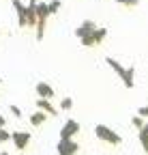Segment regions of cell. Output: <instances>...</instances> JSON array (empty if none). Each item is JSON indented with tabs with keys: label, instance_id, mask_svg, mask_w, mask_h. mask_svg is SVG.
Masks as SVG:
<instances>
[{
	"label": "cell",
	"instance_id": "1",
	"mask_svg": "<svg viewBox=\"0 0 148 155\" xmlns=\"http://www.w3.org/2000/svg\"><path fill=\"white\" fill-rule=\"evenodd\" d=\"M95 134H97V138L107 142V144H122V136L118 131H114L112 127H107V125H97L95 127Z\"/></svg>",
	"mask_w": 148,
	"mask_h": 155
},
{
	"label": "cell",
	"instance_id": "2",
	"mask_svg": "<svg viewBox=\"0 0 148 155\" xmlns=\"http://www.w3.org/2000/svg\"><path fill=\"white\" fill-rule=\"evenodd\" d=\"M80 134V123L75 119H67L62 129H60V140H69V138H75Z\"/></svg>",
	"mask_w": 148,
	"mask_h": 155
},
{
	"label": "cell",
	"instance_id": "3",
	"mask_svg": "<svg viewBox=\"0 0 148 155\" xmlns=\"http://www.w3.org/2000/svg\"><path fill=\"white\" fill-rule=\"evenodd\" d=\"M30 131H13L11 134V140H13V144H15V149L17 151H24L28 144H30Z\"/></svg>",
	"mask_w": 148,
	"mask_h": 155
},
{
	"label": "cell",
	"instance_id": "4",
	"mask_svg": "<svg viewBox=\"0 0 148 155\" xmlns=\"http://www.w3.org/2000/svg\"><path fill=\"white\" fill-rule=\"evenodd\" d=\"M56 149H58V155H77L80 144L73 140V138H69V140H60Z\"/></svg>",
	"mask_w": 148,
	"mask_h": 155
},
{
	"label": "cell",
	"instance_id": "5",
	"mask_svg": "<svg viewBox=\"0 0 148 155\" xmlns=\"http://www.w3.org/2000/svg\"><path fill=\"white\" fill-rule=\"evenodd\" d=\"M34 91H36V95H39V99H52V97L56 95L54 86L47 84V82H39V84L34 86Z\"/></svg>",
	"mask_w": 148,
	"mask_h": 155
},
{
	"label": "cell",
	"instance_id": "6",
	"mask_svg": "<svg viewBox=\"0 0 148 155\" xmlns=\"http://www.w3.org/2000/svg\"><path fill=\"white\" fill-rule=\"evenodd\" d=\"M95 28H97V24L92 22V19H84V22H82L77 28H75V37H77V39H82L84 35H90Z\"/></svg>",
	"mask_w": 148,
	"mask_h": 155
},
{
	"label": "cell",
	"instance_id": "7",
	"mask_svg": "<svg viewBox=\"0 0 148 155\" xmlns=\"http://www.w3.org/2000/svg\"><path fill=\"white\" fill-rule=\"evenodd\" d=\"M13 9L17 13V24L24 28L26 26V5L22 2V0H13Z\"/></svg>",
	"mask_w": 148,
	"mask_h": 155
},
{
	"label": "cell",
	"instance_id": "8",
	"mask_svg": "<svg viewBox=\"0 0 148 155\" xmlns=\"http://www.w3.org/2000/svg\"><path fill=\"white\" fill-rule=\"evenodd\" d=\"M36 108H39V112H45V114H52V116L58 114V110L49 104V99H36Z\"/></svg>",
	"mask_w": 148,
	"mask_h": 155
},
{
	"label": "cell",
	"instance_id": "9",
	"mask_svg": "<svg viewBox=\"0 0 148 155\" xmlns=\"http://www.w3.org/2000/svg\"><path fill=\"white\" fill-rule=\"evenodd\" d=\"M135 67H127V71H124V78H122V84H124V88H133L135 86Z\"/></svg>",
	"mask_w": 148,
	"mask_h": 155
},
{
	"label": "cell",
	"instance_id": "10",
	"mask_svg": "<svg viewBox=\"0 0 148 155\" xmlns=\"http://www.w3.org/2000/svg\"><path fill=\"white\" fill-rule=\"evenodd\" d=\"M105 37H107V28H105V26H97L95 30H92V41H95V45L103 43Z\"/></svg>",
	"mask_w": 148,
	"mask_h": 155
},
{
	"label": "cell",
	"instance_id": "11",
	"mask_svg": "<svg viewBox=\"0 0 148 155\" xmlns=\"http://www.w3.org/2000/svg\"><path fill=\"white\" fill-rule=\"evenodd\" d=\"M105 63H107L109 67H112V69H114V71L118 73V78H124V71H127V67H122V65H120V63L116 61V58L107 56V58H105Z\"/></svg>",
	"mask_w": 148,
	"mask_h": 155
},
{
	"label": "cell",
	"instance_id": "12",
	"mask_svg": "<svg viewBox=\"0 0 148 155\" xmlns=\"http://www.w3.org/2000/svg\"><path fill=\"white\" fill-rule=\"evenodd\" d=\"M34 13H36V19H47V17H49L47 2H36V5H34Z\"/></svg>",
	"mask_w": 148,
	"mask_h": 155
},
{
	"label": "cell",
	"instance_id": "13",
	"mask_svg": "<svg viewBox=\"0 0 148 155\" xmlns=\"http://www.w3.org/2000/svg\"><path fill=\"white\" fill-rule=\"evenodd\" d=\"M47 121V114L45 112H32L30 114V125L32 127H39V125H43Z\"/></svg>",
	"mask_w": 148,
	"mask_h": 155
},
{
	"label": "cell",
	"instance_id": "14",
	"mask_svg": "<svg viewBox=\"0 0 148 155\" xmlns=\"http://www.w3.org/2000/svg\"><path fill=\"white\" fill-rule=\"evenodd\" d=\"M45 26H47V19H36V26H34V37L36 41H41L45 37Z\"/></svg>",
	"mask_w": 148,
	"mask_h": 155
},
{
	"label": "cell",
	"instance_id": "15",
	"mask_svg": "<svg viewBox=\"0 0 148 155\" xmlns=\"http://www.w3.org/2000/svg\"><path fill=\"white\" fill-rule=\"evenodd\" d=\"M80 43H82L84 48H92V45H95V41H92V32H90V35H84V37L80 39Z\"/></svg>",
	"mask_w": 148,
	"mask_h": 155
},
{
	"label": "cell",
	"instance_id": "16",
	"mask_svg": "<svg viewBox=\"0 0 148 155\" xmlns=\"http://www.w3.org/2000/svg\"><path fill=\"white\" fill-rule=\"evenodd\" d=\"M131 123H133V127H135V129H142L146 121L142 119V116H137V114H133V119H131Z\"/></svg>",
	"mask_w": 148,
	"mask_h": 155
},
{
	"label": "cell",
	"instance_id": "17",
	"mask_svg": "<svg viewBox=\"0 0 148 155\" xmlns=\"http://www.w3.org/2000/svg\"><path fill=\"white\" fill-rule=\"evenodd\" d=\"M47 9H49V15H54L60 9V0H52V2H47Z\"/></svg>",
	"mask_w": 148,
	"mask_h": 155
},
{
	"label": "cell",
	"instance_id": "18",
	"mask_svg": "<svg viewBox=\"0 0 148 155\" xmlns=\"http://www.w3.org/2000/svg\"><path fill=\"white\" fill-rule=\"evenodd\" d=\"M71 108H73V99H71V97H65V99L60 101V110L67 112V110H71Z\"/></svg>",
	"mask_w": 148,
	"mask_h": 155
},
{
	"label": "cell",
	"instance_id": "19",
	"mask_svg": "<svg viewBox=\"0 0 148 155\" xmlns=\"http://www.w3.org/2000/svg\"><path fill=\"white\" fill-rule=\"evenodd\" d=\"M116 5H124V7H137L140 0H116Z\"/></svg>",
	"mask_w": 148,
	"mask_h": 155
},
{
	"label": "cell",
	"instance_id": "20",
	"mask_svg": "<svg viewBox=\"0 0 148 155\" xmlns=\"http://www.w3.org/2000/svg\"><path fill=\"white\" fill-rule=\"evenodd\" d=\"M9 110L13 112L15 119H22V108H20V106H15V104H13V106H9Z\"/></svg>",
	"mask_w": 148,
	"mask_h": 155
},
{
	"label": "cell",
	"instance_id": "21",
	"mask_svg": "<svg viewBox=\"0 0 148 155\" xmlns=\"http://www.w3.org/2000/svg\"><path fill=\"white\" fill-rule=\"evenodd\" d=\"M11 140V134L7 129H0V142H9Z\"/></svg>",
	"mask_w": 148,
	"mask_h": 155
},
{
	"label": "cell",
	"instance_id": "22",
	"mask_svg": "<svg viewBox=\"0 0 148 155\" xmlns=\"http://www.w3.org/2000/svg\"><path fill=\"white\" fill-rule=\"evenodd\" d=\"M140 142H142V149H144V153H148V136L140 134Z\"/></svg>",
	"mask_w": 148,
	"mask_h": 155
},
{
	"label": "cell",
	"instance_id": "23",
	"mask_svg": "<svg viewBox=\"0 0 148 155\" xmlns=\"http://www.w3.org/2000/svg\"><path fill=\"white\" fill-rule=\"evenodd\" d=\"M137 116H142V119H148V106H142L137 110Z\"/></svg>",
	"mask_w": 148,
	"mask_h": 155
},
{
	"label": "cell",
	"instance_id": "24",
	"mask_svg": "<svg viewBox=\"0 0 148 155\" xmlns=\"http://www.w3.org/2000/svg\"><path fill=\"white\" fill-rule=\"evenodd\" d=\"M140 134H144V136H148V121H146V123H144V127H142V129H140Z\"/></svg>",
	"mask_w": 148,
	"mask_h": 155
},
{
	"label": "cell",
	"instance_id": "25",
	"mask_svg": "<svg viewBox=\"0 0 148 155\" xmlns=\"http://www.w3.org/2000/svg\"><path fill=\"white\" fill-rule=\"evenodd\" d=\"M5 125H7V121H5V116L0 114V129H5Z\"/></svg>",
	"mask_w": 148,
	"mask_h": 155
},
{
	"label": "cell",
	"instance_id": "26",
	"mask_svg": "<svg viewBox=\"0 0 148 155\" xmlns=\"http://www.w3.org/2000/svg\"><path fill=\"white\" fill-rule=\"evenodd\" d=\"M30 2H32V5H36V2H41V0H30Z\"/></svg>",
	"mask_w": 148,
	"mask_h": 155
},
{
	"label": "cell",
	"instance_id": "27",
	"mask_svg": "<svg viewBox=\"0 0 148 155\" xmlns=\"http://www.w3.org/2000/svg\"><path fill=\"white\" fill-rule=\"evenodd\" d=\"M0 155H9V153H7V151H2V153H0Z\"/></svg>",
	"mask_w": 148,
	"mask_h": 155
},
{
	"label": "cell",
	"instance_id": "28",
	"mask_svg": "<svg viewBox=\"0 0 148 155\" xmlns=\"http://www.w3.org/2000/svg\"><path fill=\"white\" fill-rule=\"evenodd\" d=\"M0 84H2V75H0Z\"/></svg>",
	"mask_w": 148,
	"mask_h": 155
}]
</instances>
